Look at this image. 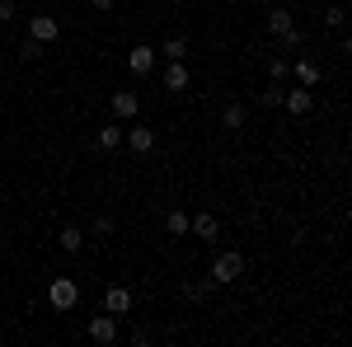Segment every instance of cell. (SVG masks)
I'll return each mask as SVG.
<instances>
[{"instance_id": "obj_2", "label": "cell", "mask_w": 352, "mask_h": 347, "mask_svg": "<svg viewBox=\"0 0 352 347\" xmlns=\"http://www.w3.org/2000/svg\"><path fill=\"white\" fill-rule=\"evenodd\" d=\"M47 300H52L56 310H76V305H80V287H76L71 277H56L52 287H47Z\"/></svg>"}, {"instance_id": "obj_25", "label": "cell", "mask_w": 352, "mask_h": 347, "mask_svg": "<svg viewBox=\"0 0 352 347\" xmlns=\"http://www.w3.org/2000/svg\"><path fill=\"white\" fill-rule=\"evenodd\" d=\"M89 5H94V10H113L118 0H89Z\"/></svg>"}, {"instance_id": "obj_21", "label": "cell", "mask_w": 352, "mask_h": 347, "mask_svg": "<svg viewBox=\"0 0 352 347\" xmlns=\"http://www.w3.org/2000/svg\"><path fill=\"white\" fill-rule=\"evenodd\" d=\"M268 80H287V56H272L268 61Z\"/></svg>"}, {"instance_id": "obj_11", "label": "cell", "mask_w": 352, "mask_h": 347, "mask_svg": "<svg viewBox=\"0 0 352 347\" xmlns=\"http://www.w3.org/2000/svg\"><path fill=\"white\" fill-rule=\"evenodd\" d=\"M188 235H197V240H217V216H207V212L188 216Z\"/></svg>"}, {"instance_id": "obj_16", "label": "cell", "mask_w": 352, "mask_h": 347, "mask_svg": "<svg viewBox=\"0 0 352 347\" xmlns=\"http://www.w3.org/2000/svg\"><path fill=\"white\" fill-rule=\"evenodd\" d=\"M155 52L169 56V61H184V56H188V38H169L164 47H155Z\"/></svg>"}, {"instance_id": "obj_8", "label": "cell", "mask_w": 352, "mask_h": 347, "mask_svg": "<svg viewBox=\"0 0 352 347\" xmlns=\"http://www.w3.org/2000/svg\"><path fill=\"white\" fill-rule=\"evenodd\" d=\"M122 146H132L136 155H151L155 150V127H132V132L122 136Z\"/></svg>"}, {"instance_id": "obj_5", "label": "cell", "mask_w": 352, "mask_h": 347, "mask_svg": "<svg viewBox=\"0 0 352 347\" xmlns=\"http://www.w3.org/2000/svg\"><path fill=\"white\" fill-rule=\"evenodd\" d=\"M155 47H146V43H136L132 52H127V71H132V76H151V71H155Z\"/></svg>"}, {"instance_id": "obj_6", "label": "cell", "mask_w": 352, "mask_h": 347, "mask_svg": "<svg viewBox=\"0 0 352 347\" xmlns=\"http://www.w3.org/2000/svg\"><path fill=\"white\" fill-rule=\"evenodd\" d=\"M282 108H287L292 117H305V113L315 108V94H310L305 85H300V89H287V94H282Z\"/></svg>"}, {"instance_id": "obj_23", "label": "cell", "mask_w": 352, "mask_h": 347, "mask_svg": "<svg viewBox=\"0 0 352 347\" xmlns=\"http://www.w3.org/2000/svg\"><path fill=\"white\" fill-rule=\"evenodd\" d=\"M113 225H118V221H113L109 212H104V216H94V235H113Z\"/></svg>"}, {"instance_id": "obj_14", "label": "cell", "mask_w": 352, "mask_h": 347, "mask_svg": "<svg viewBox=\"0 0 352 347\" xmlns=\"http://www.w3.org/2000/svg\"><path fill=\"white\" fill-rule=\"evenodd\" d=\"M296 28V19L287 14V10H268V33L272 38H282V33H292Z\"/></svg>"}, {"instance_id": "obj_13", "label": "cell", "mask_w": 352, "mask_h": 347, "mask_svg": "<svg viewBox=\"0 0 352 347\" xmlns=\"http://www.w3.org/2000/svg\"><path fill=\"white\" fill-rule=\"evenodd\" d=\"M292 71H296V85H305V89H315V85H320V66H315L310 56H300Z\"/></svg>"}, {"instance_id": "obj_18", "label": "cell", "mask_w": 352, "mask_h": 347, "mask_svg": "<svg viewBox=\"0 0 352 347\" xmlns=\"http://www.w3.org/2000/svg\"><path fill=\"white\" fill-rule=\"evenodd\" d=\"M122 127H99V150H118V146H122Z\"/></svg>"}, {"instance_id": "obj_10", "label": "cell", "mask_w": 352, "mask_h": 347, "mask_svg": "<svg viewBox=\"0 0 352 347\" xmlns=\"http://www.w3.org/2000/svg\"><path fill=\"white\" fill-rule=\"evenodd\" d=\"M164 89H169V94L188 89V66H184V61H169V66H164Z\"/></svg>"}, {"instance_id": "obj_3", "label": "cell", "mask_w": 352, "mask_h": 347, "mask_svg": "<svg viewBox=\"0 0 352 347\" xmlns=\"http://www.w3.org/2000/svg\"><path fill=\"white\" fill-rule=\"evenodd\" d=\"M85 333H89L94 343H104V347H109V343H118V315H109V310H104V315H94Z\"/></svg>"}, {"instance_id": "obj_17", "label": "cell", "mask_w": 352, "mask_h": 347, "mask_svg": "<svg viewBox=\"0 0 352 347\" xmlns=\"http://www.w3.org/2000/svg\"><path fill=\"white\" fill-rule=\"evenodd\" d=\"M61 249H66V254H80L85 249V235L76 230V225H61Z\"/></svg>"}, {"instance_id": "obj_22", "label": "cell", "mask_w": 352, "mask_h": 347, "mask_svg": "<svg viewBox=\"0 0 352 347\" xmlns=\"http://www.w3.org/2000/svg\"><path fill=\"white\" fill-rule=\"evenodd\" d=\"M19 56H24V61H38V56H43V43H38V38H28L24 47H19Z\"/></svg>"}, {"instance_id": "obj_20", "label": "cell", "mask_w": 352, "mask_h": 347, "mask_svg": "<svg viewBox=\"0 0 352 347\" xmlns=\"http://www.w3.org/2000/svg\"><path fill=\"white\" fill-rule=\"evenodd\" d=\"M324 24H329V28H343V24H348L343 5H329V10H324Z\"/></svg>"}, {"instance_id": "obj_24", "label": "cell", "mask_w": 352, "mask_h": 347, "mask_svg": "<svg viewBox=\"0 0 352 347\" xmlns=\"http://www.w3.org/2000/svg\"><path fill=\"white\" fill-rule=\"evenodd\" d=\"M14 14H19V10H14V0H0V24H10Z\"/></svg>"}, {"instance_id": "obj_12", "label": "cell", "mask_w": 352, "mask_h": 347, "mask_svg": "<svg viewBox=\"0 0 352 347\" xmlns=\"http://www.w3.org/2000/svg\"><path fill=\"white\" fill-rule=\"evenodd\" d=\"M244 122H249V108H244V104H226L221 127H226V132H244Z\"/></svg>"}, {"instance_id": "obj_19", "label": "cell", "mask_w": 352, "mask_h": 347, "mask_svg": "<svg viewBox=\"0 0 352 347\" xmlns=\"http://www.w3.org/2000/svg\"><path fill=\"white\" fill-rule=\"evenodd\" d=\"M282 94H287V89H282V80H272L268 89H263V104H268V108H282Z\"/></svg>"}, {"instance_id": "obj_4", "label": "cell", "mask_w": 352, "mask_h": 347, "mask_svg": "<svg viewBox=\"0 0 352 347\" xmlns=\"http://www.w3.org/2000/svg\"><path fill=\"white\" fill-rule=\"evenodd\" d=\"M28 38H38V43L47 47L52 38H61V19H52V14H33V19H28Z\"/></svg>"}, {"instance_id": "obj_9", "label": "cell", "mask_w": 352, "mask_h": 347, "mask_svg": "<svg viewBox=\"0 0 352 347\" xmlns=\"http://www.w3.org/2000/svg\"><path fill=\"white\" fill-rule=\"evenodd\" d=\"M104 310H109V315H127V310H132V291H127V287H109V291H104Z\"/></svg>"}, {"instance_id": "obj_7", "label": "cell", "mask_w": 352, "mask_h": 347, "mask_svg": "<svg viewBox=\"0 0 352 347\" xmlns=\"http://www.w3.org/2000/svg\"><path fill=\"white\" fill-rule=\"evenodd\" d=\"M113 113H118L122 122H132L136 113H141V94H136V89H118V94H113Z\"/></svg>"}, {"instance_id": "obj_15", "label": "cell", "mask_w": 352, "mask_h": 347, "mask_svg": "<svg viewBox=\"0 0 352 347\" xmlns=\"http://www.w3.org/2000/svg\"><path fill=\"white\" fill-rule=\"evenodd\" d=\"M164 230H169L174 240H179V235H188V212H179V207H174V212L164 216Z\"/></svg>"}, {"instance_id": "obj_1", "label": "cell", "mask_w": 352, "mask_h": 347, "mask_svg": "<svg viewBox=\"0 0 352 347\" xmlns=\"http://www.w3.org/2000/svg\"><path fill=\"white\" fill-rule=\"evenodd\" d=\"M207 277H212L217 287H230V282H240V277H244V254H240V249H226V254H217Z\"/></svg>"}]
</instances>
